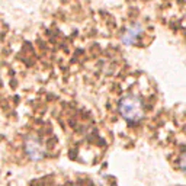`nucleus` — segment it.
Returning a JSON list of instances; mask_svg holds the SVG:
<instances>
[{"label":"nucleus","mask_w":186,"mask_h":186,"mask_svg":"<svg viewBox=\"0 0 186 186\" xmlns=\"http://www.w3.org/2000/svg\"><path fill=\"white\" fill-rule=\"evenodd\" d=\"M25 150H26V154H28L32 160H41L45 156L44 144L41 142L39 138H36V137H31V138L26 140V142H25Z\"/></svg>","instance_id":"obj_2"},{"label":"nucleus","mask_w":186,"mask_h":186,"mask_svg":"<svg viewBox=\"0 0 186 186\" xmlns=\"http://www.w3.org/2000/svg\"><path fill=\"white\" fill-rule=\"evenodd\" d=\"M140 32H141V26H140V25H134V26H131V28L127 29V32L124 35L122 41H124L125 44H134L135 39L138 38Z\"/></svg>","instance_id":"obj_3"},{"label":"nucleus","mask_w":186,"mask_h":186,"mask_svg":"<svg viewBox=\"0 0 186 186\" xmlns=\"http://www.w3.org/2000/svg\"><path fill=\"white\" fill-rule=\"evenodd\" d=\"M119 112L128 122H138L144 115L141 100L135 96H125L119 102Z\"/></svg>","instance_id":"obj_1"}]
</instances>
